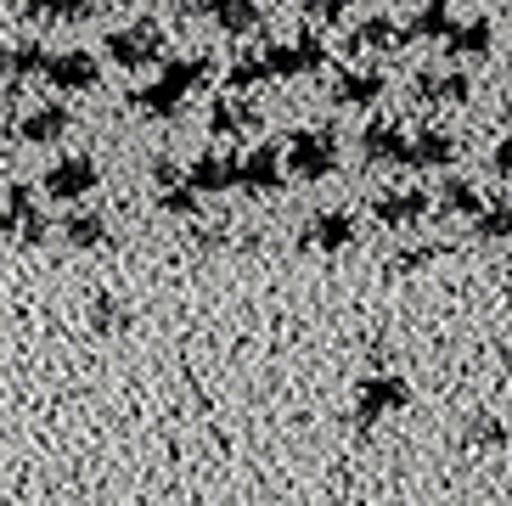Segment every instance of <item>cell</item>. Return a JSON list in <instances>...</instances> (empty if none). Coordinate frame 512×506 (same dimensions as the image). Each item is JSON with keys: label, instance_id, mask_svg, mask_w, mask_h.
I'll return each instance as SVG.
<instances>
[{"label": "cell", "instance_id": "6da1fadb", "mask_svg": "<svg viewBox=\"0 0 512 506\" xmlns=\"http://www.w3.org/2000/svg\"><path fill=\"white\" fill-rule=\"evenodd\" d=\"M209 79H214V57H209V51H203V57H169L152 85L130 90V107L147 113V119H181L186 102H192Z\"/></svg>", "mask_w": 512, "mask_h": 506}, {"label": "cell", "instance_id": "7a4b0ae2", "mask_svg": "<svg viewBox=\"0 0 512 506\" xmlns=\"http://www.w3.org/2000/svg\"><path fill=\"white\" fill-rule=\"evenodd\" d=\"M287 175L293 180H327L332 169H338V130L332 124H304V130L287 135Z\"/></svg>", "mask_w": 512, "mask_h": 506}, {"label": "cell", "instance_id": "3957f363", "mask_svg": "<svg viewBox=\"0 0 512 506\" xmlns=\"http://www.w3.org/2000/svg\"><path fill=\"white\" fill-rule=\"evenodd\" d=\"M164 29H158V17H141V23H124V29H107V57L113 68L124 74H141L152 62H164Z\"/></svg>", "mask_w": 512, "mask_h": 506}, {"label": "cell", "instance_id": "277c9868", "mask_svg": "<svg viewBox=\"0 0 512 506\" xmlns=\"http://www.w3.org/2000/svg\"><path fill=\"white\" fill-rule=\"evenodd\" d=\"M406 405H411V383L400 372H366L361 383H355V422H361V428L394 417V411H406Z\"/></svg>", "mask_w": 512, "mask_h": 506}, {"label": "cell", "instance_id": "5b68a950", "mask_svg": "<svg viewBox=\"0 0 512 506\" xmlns=\"http://www.w3.org/2000/svg\"><path fill=\"white\" fill-rule=\"evenodd\" d=\"M265 68H271V79H304V74H321V68H327V40H321L316 29H299L293 40L265 45Z\"/></svg>", "mask_w": 512, "mask_h": 506}, {"label": "cell", "instance_id": "8992f818", "mask_svg": "<svg viewBox=\"0 0 512 506\" xmlns=\"http://www.w3.org/2000/svg\"><path fill=\"white\" fill-rule=\"evenodd\" d=\"M46 197L51 203H85V197L102 186V164L96 158H85V152H68V158H57V164H46Z\"/></svg>", "mask_w": 512, "mask_h": 506}, {"label": "cell", "instance_id": "52a82bcc", "mask_svg": "<svg viewBox=\"0 0 512 506\" xmlns=\"http://www.w3.org/2000/svg\"><path fill=\"white\" fill-rule=\"evenodd\" d=\"M361 158L372 169H411V135L400 130V119H372L361 130Z\"/></svg>", "mask_w": 512, "mask_h": 506}, {"label": "cell", "instance_id": "ba28073f", "mask_svg": "<svg viewBox=\"0 0 512 506\" xmlns=\"http://www.w3.org/2000/svg\"><path fill=\"white\" fill-rule=\"evenodd\" d=\"M0 231H6V242H23V248H40L46 242V214L34 209V192L29 186H6V214H0Z\"/></svg>", "mask_w": 512, "mask_h": 506}, {"label": "cell", "instance_id": "9c48e42d", "mask_svg": "<svg viewBox=\"0 0 512 506\" xmlns=\"http://www.w3.org/2000/svg\"><path fill=\"white\" fill-rule=\"evenodd\" d=\"M428 214H439V203L422 186H400V192H383L372 203V220L383 225V231H411V225H422Z\"/></svg>", "mask_w": 512, "mask_h": 506}, {"label": "cell", "instance_id": "30bf717a", "mask_svg": "<svg viewBox=\"0 0 512 506\" xmlns=\"http://www.w3.org/2000/svg\"><path fill=\"white\" fill-rule=\"evenodd\" d=\"M383 90H389V74H383V68H338V79H332V107L366 113V107L383 102Z\"/></svg>", "mask_w": 512, "mask_h": 506}, {"label": "cell", "instance_id": "8fae6325", "mask_svg": "<svg viewBox=\"0 0 512 506\" xmlns=\"http://www.w3.org/2000/svg\"><path fill=\"white\" fill-rule=\"evenodd\" d=\"M299 242L310 253H344V248H355V214H349V209H316Z\"/></svg>", "mask_w": 512, "mask_h": 506}, {"label": "cell", "instance_id": "7c38bea8", "mask_svg": "<svg viewBox=\"0 0 512 506\" xmlns=\"http://www.w3.org/2000/svg\"><path fill=\"white\" fill-rule=\"evenodd\" d=\"M46 79L62 90V96H85V90L102 85V62H96L91 51L68 45V51H57V57H51V74Z\"/></svg>", "mask_w": 512, "mask_h": 506}, {"label": "cell", "instance_id": "4fadbf2b", "mask_svg": "<svg viewBox=\"0 0 512 506\" xmlns=\"http://www.w3.org/2000/svg\"><path fill=\"white\" fill-rule=\"evenodd\" d=\"M411 90H417V102H428V107H467L473 102V79L456 74V68H422V74L411 79Z\"/></svg>", "mask_w": 512, "mask_h": 506}, {"label": "cell", "instance_id": "5bb4252c", "mask_svg": "<svg viewBox=\"0 0 512 506\" xmlns=\"http://www.w3.org/2000/svg\"><path fill=\"white\" fill-rule=\"evenodd\" d=\"M68 130H74V113H68V102H40L34 113H23V119H17L12 141L23 135L29 147H57Z\"/></svg>", "mask_w": 512, "mask_h": 506}, {"label": "cell", "instance_id": "9a60e30c", "mask_svg": "<svg viewBox=\"0 0 512 506\" xmlns=\"http://www.w3.org/2000/svg\"><path fill=\"white\" fill-rule=\"evenodd\" d=\"M186 180H192L203 197L237 192V186H242V158H231V152H203V158L186 164Z\"/></svg>", "mask_w": 512, "mask_h": 506}, {"label": "cell", "instance_id": "2e32d148", "mask_svg": "<svg viewBox=\"0 0 512 506\" xmlns=\"http://www.w3.org/2000/svg\"><path fill=\"white\" fill-rule=\"evenodd\" d=\"M282 180H287V152H276V147L242 152V192L271 197V192H282Z\"/></svg>", "mask_w": 512, "mask_h": 506}, {"label": "cell", "instance_id": "e0dca14e", "mask_svg": "<svg viewBox=\"0 0 512 506\" xmlns=\"http://www.w3.org/2000/svg\"><path fill=\"white\" fill-rule=\"evenodd\" d=\"M400 45H406V23H394V17H383V12L361 17L355 34H349V51H361V57H389Z\"/></svg>", "mask_w": 512, "mask_h": 506}, {"label": "cell", "instance_id": "ac0fdd59", "mask_svg": "<svg viewBox=\"0 0 512 506\" xmlns=\"http://www.w3.org/2000/svg\"><path fill=\"white\" fill-rule=\"evenodd\" d=\"M259 107L248 102V96H214L209 102V135H220V141H231V135H248L259 130Z\"/></svg>", "mask_w": 512, "mask_h": 506}, {"label": "cell", "instance_id": "d6986e66", "mask_svg": "<svg viewBox=\"0 0 512 506\" xmlns=\"http://www.w3.org/2000/svg\"><path fill=\"white\" fill-rule=\"evenodd\" d=\"M434 203H439V214H445V220H479V214H484L479 180H467V175H445V180H439Z\"/></svg>", "mask_w": 512, "mask_h": 506}, {"label": "cell", "instance_id": "ffe728a7", "mask_svg": "<svg viewBox=\"0 0 512 506\" xmlns=\"http://www.w3.org/2000/svg\"><path fill=\"white\" fill-rule=\"evenodd\" d=\"M445 51H451L456 62H484L496 51V23H490V17H462L451 29V40H445Z\"/></svg>", "mask_w": 512, "mask_h": 506}, {"label": "cell", "instance_id": "44dd1931", "mask_svg": "<svg viewBox=\"0 0 512 506\" xmlns=\"http://www.w3.org/2000/svg\"><path fill=\"white\" fill-rule=\"evenodd\" d=\"M456 164V135L439 130V124H422L417 135H411V169H451Z\"/></svg>", "mask_w": 512, "mask_h": 506}, {"label": "cell", "instance_id": "7402d4cb", "mask_svg": "<svg viewBox=\"0 0 512 506\" xmlns=\"http://www.w3.org/2000/svg\"><path fill=\"white\" fill-rule=\"evenodd\" d=\"M209 17L226 40H248V34L265 29V0H220Z\"/></svg>", "mask_w": 512, "mask_h": 506}, {"label": "cell", "instance_id": "603a6c76", "mask_svg": "<svg viewBox=\"0 0 512 506\" xmlns=\"http://www.w3.org/2000/svg\"><path fill=\"white\" fill-rule=\"evenodd\" d=\"M451 29H456L451 0H422L417 12H411V23H406V45H417V40L445 45V40H451Z\"/></svg>", "mask_w": 512, "mask_h": 506}, {"label": "cell", "instance_id": "cb8c5ba5", "mask_svg": "<svg viewBox=\"0 0 512 506\" xmlns=\"http://www.w3.org/2000/svg\"><path fill=\"white\" fill-rule=\"evenodd\" d=\"M107 237H113V225H107L102 209H74L68 220H62V242H68L74 253H96Z\"/></svg>", "mask_w": 512, "mask_h": 506}, {"label": "cell", "instance_id": "d4e9b609", "mask_svg": "<svg viewBox=\"0 0 512 506\" xmlns=\"http://www.w3.org/2000/svg\"><path fill=\"white\" fill-rule=\"evenodd\" d=\"M51 57H57V51H46L40 40H12V51H6V85L46 79L51 74Z\"/></svg>", "mask_w": 512, "mask_h": 506}, {"label": "cell", "instance_id": "484cf974", "mask_svg": "<svg viewBox=\"0 0 512 506\" xmlns=\"http://www.w3.org/2000/svg\"><path fill=\"white\" fill-rule=\"evenodd\" d=\"M23 17L74 29V23H91V17H96V0H29V6H23Z\"/></svg>", "mask_w": 512, "mask_h": 506}, {"label": "cell", "instance_id": "4316f807", "mask_svg": "<svg viewBox=\"0 0 512 506\" xmlns=\"http://www.w3.org/2000/svg\"><path fill=\"white\" fill-rule=\"evenodd\" d=\"M473 237L479 242H512V197L484 203V214L473 220Z\"/></svg>", "mask_w": 512, "mask_h": 506}, {"label": "cell", "instance_id": "83f0119b", "mask_svg": "<svg viewBox=\"0 0 512 506\" xmlns=\"http://www.w3.org/2000/svg\"><path fill=\"white\" fill-rule=\"evenodd\" d=\"M265 79H271V68H265V51H259V57H237V62L226 68V90H231V96H248V90L265 85Z\"/></svg>", "mask_w": 512, "mask_h": 506}, {"label": "cell", "instance_id": "f1b7e54d", "mask_svg": "<svg viewBox=\"0 0 512 506\" xmlns=\"http://www.w3.org/2000/svg\"><path fill=\"white\" fill-rule=\"evenodd\" d=\"M158 209L175 214V220H192V214L203 209V192H197L192 180H186V186H169V192H158Z\"/></svg>", "mask_w": 512, "mask_h": 506}, {"label": "cell", "instance_id": "f546056e", "mask_svg": "<svg viewBox=\"0 0 512 506\" xmlns=\"http://www.w3.org/2000/svg\"><path fill=\"white\" fill-rule=\"evenodd\" d=\"M467 445H479V450H501V445H507V428H501L496 417H467Z\"/></svg>", "mask_w": 512, "mask_h": 506}, {"label": "cell", "instance_id": "4dcf8cb0", "mask_svg": "<svg viewBox=\"0 0 512 506\" xmlns=\"http://www.w3.org/2000/svg\"><path fill=\"white\" fill-rule=\"evenodd\" d=\"M349 6H355V0H299V12L310 17V23H338Z\"/></svg>", "mask_w": 512, "mask_h": 506}, {"label": "cell", "instance_id": "1f68e13d", "mask_svg": "<svg viewBox=\"0 0 512 506\" xmlns=\"http://www.w3.org/2000/svg\"><path fill=\"white\" fill-rule=\"evenodd\" d=\"M152 186H158V192H169V186H186V164H175V158H158V164H152Z\"/></svg>", "mask_w": 512, "mask_h": 506}, {"label": "cell", "instance_id": "d6a6232c", "mask_svg": "<svg viewBox=\"0 0 512 506\" xmlns=\"http://www.w3.org/2000/svg\"><path fill=\"white\" fill-rule=\"evenodd\" d=\"M490 169H496V180H512V130L490 147Z\"/></svg>", "mask_w": 512, "mask_h": 506}, {"label": "cell", "instance_id": "836d02e7", "mask_svg": "<svg viewBox=\"0 0 512 506\" xmlns=\"http://www.w3.org/2000/svg\"><path fill=\"white\" fill-rule=\"evenodd\" d=\"M439 253H445V248H434V242H428V248H406L394 265H400V270H422V265H434Z\"/></svg>", "mask_w": 512, "mask_h": 506}, {"label": "cell", "instance_id": "e575fe53", "mask_svg": "<svg viewBox=\"0 0 512 506\" xmlns=\"http://www.w3.org/2000/svg\"><path fill=\"white\" fill-rule=\"evenodd\" d=\"M91 321H96V327H119V310H113V304H107V298H102V304H96V310H91Z\"/></svg>", "mask_w": 512, "mask_h": 506}, {"label": "cell", "instance_id": "d590c367", "mask_svg": "<svg viewBox=\"0 0 512 506\" xmlns=\"http://www.w3.org/2000/svg\"><path fill=\"white\" fill-rule=\"evenodd\" d=\"M214 6H220V0H181L186 17H203V12H214Z\"/></svg>", "mask_w": 512, "mask_h": 506}, {"label": "cell", "instance_id": "8d00e7d4", "mask_svg": "<svg viewBox=\"0 0 512 506\" xmlns=\"http://www.w3.org/2000/svg\"><path fill=\"white\" fill-rule=\"evenodd\" d=\"M507 119H512V96H507Z\"/></svg>", "mask_w": 512, "mask_h": 506}]
</instances>
